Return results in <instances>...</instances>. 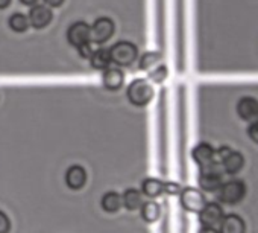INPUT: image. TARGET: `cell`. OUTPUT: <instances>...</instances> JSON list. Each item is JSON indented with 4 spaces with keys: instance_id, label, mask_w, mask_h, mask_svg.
<instances>
[{
    "instance_id": "6da1fadb",
    "label": "cell",
    "mask_w": 258,
    "mask_h": 233,
    "mask_svg": "<svg viewBox=\"0 0 258 233\" xmlns=\"http://www.w3.org/2000/svg\"><path fill=\"white\" fill-rule=\"evenodd\" d=\"M127 99L136 107H145L154 99V87L148 79L137 78L127 85Z\"/></svg>"
},
{
    "instance_id": "7a4b0ae2",
    "label": "cell",
    "mask_w": 258,
    "mask_h": 233,
    "mask_svg": "<svg viewBox=\"0 0 258 233\" xmlns=\"http://www.w3.org/2000/svg\"><path fill=\"white\" fill-rule=\"evenodd\" d=\"M222 174H223V169H222L220 163H217L216 160L211 162L210 165L201 168V175L198 180L199 188L205 192H217L223 183Z\"/></svg>"
},
{
    "instance_id": "3957f363",
    "label": "cell",
    "mask_w": 258,
    "mask_h": 233,
    "mask_svg": "<svg viewBox=\"0 0 258 233\" xmlns=\"http://www.w3.org/2000/svg\"><path fill=\"white\" fill-rule=\"evenodd\" d=\"M111 63L117 66H131L139 58V49L131 41H118L109 49Z\"/></svg>"
},
{
    "instance_id": "277c9868",
    "label": "cell",
    "mask_w": 258,
    "mask_h": 233,
    "mask_svg": "<svg viewBox=\"0 0 258 233\" xmlns=\"http://www.w3.org/2000/svg\"><path fill=\"white\" fill-rule=\"evenodd\" d=\"M219 200L225 204H237L246 194V186L241 180H229L219 188Z\"/></svg>"
},
{
    "instance_id": "5b68a950",
    "label": "cell",
    "mask_w": 258,
    "mask_h": 233,
    "mask_svg": "<svg viewBox=\"0 0 258 233\" xmlns=\"http://www.w3.org/2000/svg\"><path fill=\"white\" fill-rule=\"evenodd\" d=\"M179 200H181L182 207L187 212H193V213H199L207 204L205 195L202 194V191L196 188H184L179 192Z\"/></svg>"
},
{
    "instance_id": "8992f818",
    "label": "cell",
    "mask_w": 258,
    "mask_h": 233,
    "mask_svg": "<svg viewBox=\"0 0 258 233\" xmlns=\"http://www.w3.org/2000/svg\"><path fill=\"white\" fill-rule=\"evenodd\" d=\"M114 34V23L108 17H99L91 26V40L97 44L106 43Z\"/></svg>"
},
{
    "instance_id": "52a82bcc",
    "label": "cell",
    "mask_w": 258,
    "mask_h": 233,
    "mask_svg": "<svg viewBox=\"0 0 258 233\" xmlns=\"http://www.w3.org/2000/svg\"><path fill=\"white\" fill-rule=\"evenodd\" d=\"M90 40H91V26H88L85 22H76L67 31V41L73 48L90 43Z\"/></svg>"
},
{
    "instance_id": "ba28073f",
    "label": "cell",
    "mask_w": 258,
    "mask_h": 233,
    "mask_svg": "<svg viewBox=\"0 0 258 233\" xmlns=\"http://www.w3.org/2000/svg\"><path fill=\"white\" fill-rule=\"evenodd\" d=\"M52 11L49 7L46 5H34L29 16H28V20H29V25L34 26L35 29H44L50 22H52Z\"/></svg>"
},
{
    "instance_id": "9c48e42d",
    "label": "cell",
    "mask_w": 258,
    "mask_h": 233,
    "mask_svg": "<svg viewBox=\"0 0 258 233\" xmlns=\"http://www.w3.org/2000/svg\"><path fill=\"white\" fill-rule=\"evenodd\" d=\"M223 216H225L223 209L217 203H207L205 207L199 212L201 224L202 225H210V227H216L217 224H220Z\"/></svg>"
},
{
    "instance_id": "30bf717a",
    "label": "cell",
    "mask_w": 258,
    "mask_h": 233,
    "mask_svg": "<svg viewBox=\"0 0 258 233\" xmlns=\"http://www.w3.org/2000/svg\"><path fill=\"white\" fill-rule=\"evenodd\" d=\"M237 113L246 122H252L258 119V99L252 96H243L237 102Z\"/></svg>"
},
{
    "instance_id": "8fae6325",
    "label": "cell",
    "mask_w": 258,
    "mask_h": 233,
    "mask_svg": "<svg viewBox=\"0 0 258 233\" xmlns=\"http://www.w3.org/2000/svg\"><path fill=\"white\" fill-rule=\"evenodd\" d=\"M66 183L73 191L82 189L87 183V171L79 165L70 166L66 172Z\"/></svg>"
},
{
    "instance_id": "7c38bea8",
    "label": "cell",
    "mask_w": 258,
    "mask_h": 233,
    "mask_svg": "<svg viewBox=\"0 0 258 233\" xmlns=\"http://www.w3.org/2000/svg\"><path fill=\"white\" fill-rule=\"evenodd\" d=\"M191 157H193V160H195L201 168H204V166L210 165L211 162H214V159H216V151H214V148H213L210 144L202 142V144H199V145H196V147L193 148Z\"/></svg>"
},
{
    "instance_id": "4fadbf2b",
    "label": "cell",
    "mask_w": 258,
    "mask_h": 233,
    "mask_svg": "<svg viewBox=\"0 0 258 233\" xmlns=\"http://www.w3.org/2000/svg\"><path fill=\"white\" fill-rule=\"evenodd\" d=\"M219 163H220L223 172H226L229 175H234V174H238L241 171V168L244 165V157H243L241 153L231 150V153L223 160H220Z\"/></svg>"
},
{
    "instance_id": "5bb4252c",
    "label": "cell",
    "mask_w": 258,
    "mask_h": 233,
    "mask_svg": "<svg viewBox=\"0 0 258 233\" xmlns=\"http://www.w3.org/2000/svg\"><path fill=\"white\" fill-rule=\"evenodd\" d=\"M219 225H220L219 233H244L246 230L244 221L235 213L225 215Z\"/></svg>"
},
{
    "instance_id": "9a60e30c",
    "label": "cell",
    "mask_w": 258,
    "mask_h": 233,
    "mask_svg": "<svg viewBox=\"0 0 258 233\" xmlns=\"http://www.w3.org/2000/svg\"><path fill=\"white\" fill-rule=\"evenodd\" d=\"M124 82V75L118 67H108L103 72L102 84L108 90H118Z\"/></svg>"
},
{
    "instance_id": "2e32d148",
    "label": "cell",
    "mask_w": 258,
    "mask_h": 233,
    "mask_svg": "<svg viewBox=\"0 0 258 233\" xmlns=\"http://www.w3.org/2000/svg\"><path fill=\"white\" fill-rule=\"evenodd\" d=\"M143 204V195L140 191L131 188L126 189L121 195V206H124L127 210H139Z\"/></svg>"
},
{
    "instance_id": "e0dca14e",
    "label": "cell",
    "mask_w": 258,
    "mask_h": 233,
    "mask_svg": "<svg viewBox=\"0 0 258 233\" xmlns=\"http://www.w3.org/2000/svg\"><path fill=\"white\" fill-rule=\"evenodd\" d=\"M140 213H142V218L143 221L146 222H157L161 216V206L154 201V200H148V201H143L142 207H140Z\"/></svg>"
},
{
    "instance_id": "ac0fdd59",
    "label": "cell",
    "mask_w": 258,
    "mask_h": 233,
    "mask_svg": "<svg viewBox=\"0 0 258 233\" xmlns=\"http://www.w3.org/2000/svg\"><path fill=\"white\" fill-rule=\"evenodd\" d=\"M90 63H91V67L94 70H106L111 64V55H109V49H97V51H93L91 57H90Z\"/></svg>"
},
{
    "instance_id": "d6986e66",
    "label": "cell",
    "mask_w": 258,
    "mask_h": 233,
    "mask_svg": "<svg viewBox=\"0 0 258 233\" xmlns=\"http://www.w3.org/2000/svg\"><path fill=\"white\" fill-rule=\"evenodd\" d=\"M163 188H164V181L158 178H146L142 183V194L146 195L148 198H157L164 192Z\"/></svg>"
},
{
    "instance_id": "ffe728a7",
    "label": "cell",
    "mask_w": 258,
    "mask_h": 233,
    "mask_svg": "<svg viewBox=\"0 0 258 233\" xmlns=\"http://www.w3.org/2000/svg\"><path fill=\"white\" fill-rule=\"evenodd\" d=\"M102 209L108 213H115L120 207H121V195L114 192V191H109L106 192L103 197H102Z\"/></svg>"
},
{
    "instance_id": "44dd1931",
    "label": "cell",
    "mask_w": 258,
    "mask_h": 233,
    "mask_svg": "<svg viewBox=\"0 0 258 233\" xmlns=\"http://www.w3.org/2000/svg\"><path fill=\"white\" fill-rule=\"evenodd\" d=\"M10 28L14 31V32H26L28 28H29V20L25 14H20V13H16L10 17Z\"/></svg>"
},
{
    "instance_id": "7402d4cb",
    "label": "cell",
    "mask_w": 258,
    "mask_h": 233,
    "mask_svg": "<svg viewBox=\"0 0 258 233\" xmlns=\"http://www.w3.org/2000/svg\"><path fill=\"white\" fill-rule=\"evenodd\" d=\"M161 61V55L158 52H145L143 57L139 61V66L142 70H152L154 67H157Z\"/></svg>"
},
{
    "instance_id": "603a6c76",
    "label": "cell",
    "mask_w": 258,
    "mask_h": 233,
    "mask_svg": "<svg viewBox=\"0 0 258 233\" xmlns=\"http://www.w3.org/2000/svg\"><path fill=\"white\" fill-rule=\"evenodd\" d=\"M149 78H151V81H154L157 84L163 82L167 78V67L163 66V64H158L157 67L149 70Z\"/></svg>"
},
{
    "instance_id": "cb8c5ba5",
    "label": "cell",
    "mask_w": 258,
    "mask_h": 233,
    "mask_svg": "<svg viewBox=\"0 0 258 233\" xmlns=\"http://www.w3.org/2000/svg\"><path fill=\"white\" fill-rule=\"evenodd\" d=\"M163 191H164L167 195H178V194L182 191V188H181L178 183H175V181H166Z\"/></svg>"
},
{
    "instance_id": "d4e9b609",
    "label": "cell",
    "mask_w": 258,
    "mask_h": 233,
    "mask_svg": "<svg viewBox=\"0 0 258 233\" xmlns=\"http://www.w3.org/2000/svg\"><path fill=\"white\" fill-rule=\"evenodd\" d=\"M11 230V221L5 212L0 210V233H10Z\"/></svg>"
},
{
    "instance_id": "484cf974",
    "label": "cell",
    "mask_w": 258,
    "mask_h": 233,
    "mask_svg": "<svg viewBox=\"0 0 258 233\" xmlns=\"http://www.w3.org/2000/svg\"><path fill=\"white\" fill-rule=\"evenodd\" d=\"M247 136L250 137L252 142H255L258 145V119L252 121L247 127Z\"/></svg>"
},
{
    "instance_id": "4316f807",
    "label": "cell",
    "mask_w": 258,
    "mask_h": 233,
    "mask_svg": "<svg viewBox=\"0 0 258 233\" xmlns=\"http://www.w3.org/2000/svg\"><path fill=\"white\" fill-rule=\"evenodd\" d=\"M76 49H78V54H79V57H81V58H84V60H90V57H91V54H93V49H91L90 43L81 44V46H78Z\"/></svg>"
},
{
    "instance_id": "83f0119b",
    "label": "cell",
    "mask_w": 258,
    "mask_h": 233,
    "mask_svg": "<svg viewBox=\"0 0 258 233\" xmlns=\"http://www.w3.org/2000/svg\"><path fill=\"white\" fill-rule=\"evenodd\" d=\"M229 153H231V148H229V147H220V148L216 151V156L219 157V162H220V160H223Z\"/></svg>"
},
{
    "instance_id": "f1b7e54d",
    "label": "cell",
    "mask_w": 258,
    "mask_h": 233,
    "mask_svg": "<svg viewBox=\"0 0 258 233\" xmlns=\"http://www.w3.org/2000/svg\"><path fill=\"white\" fill-rule=\"evenodd\" d=\"M46 5H49V8H58L64 4V0H44Z\"/></svg>"
},
{
    "instance_id": "f546056e",
    "label": "cell",
    "mask_w": 258,
    "mask_h": 233,
    "mask_svg": "<svg viewBox=\"0 0 258 233\" xmlns=\"http://www.w3.org/2000/svg\"><path fill=\"white\" fill-rule=\"evenodd\" d=\"M199 233H219V231L216 230V227H210V225H202V227L199 228Z\"/></svg>"
},
{
    "instance_id": "4dcf8cb0",
    "label": "cell",
    "mask_w": 258,
    "mask_h": 233,
    "mask_svg": "<svg viewBox=\"0 0 258 233\" xmlns=\"http://www.w3.org/2000/svg\"><path fill=\"white\" fill-rule=\"evenodd\" d=\"M20 2L25 5V7H34L38 4V0H20Z\"/></svg>"
},
{
    "instance_id": "1f68e13d",
    "label": "cell",
    "mask_w": 258,
    "mask_h": 233,
    "mask_svg": "<svg viewBox=\"0 0 258 233\" xmlns=\"http://www.w3.org/2000/svg\"><path fill=\"white\" fill-rule=\"evenodd\" d=\"M10 4H11V0H0V10L8 8V7H10Z\"/></svg>"
}]
</instances>
